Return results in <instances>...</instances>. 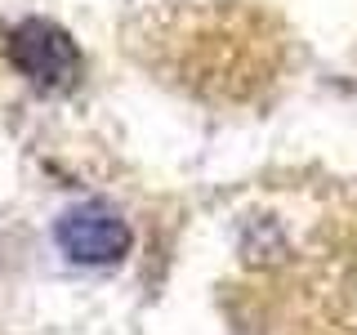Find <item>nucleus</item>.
I'll return each instance as SVG.
<instances>
[{"label": "nucleus", "instance_id": "nucleus-2", "mask_svg": "<svg viewBox=\"0 0 357 335\" xmlns=\"http://www.w3.org/2000/svg\"><path fill=\"white\" fill-rule=\"evenodd\" d=\"M130 223L116 215V210L98 206V201H85V206H72L59 219V251L76 264L103 268L116 264L121 255L130 251Z\"/></svg>", "mask_w": 357, "mask_h": 335}, {"label": "nucleus", "instance_id": "nucleus-1", "mask_svg": "<svg viewBox=\"0 0 357 335\" xmlns=\"http://www.w3.org/2000/svg\"><path fill=\"white\" fill-rule=\"evenodd\" d=\"M9 63L40 89H72L81 76V50L63 27L27 18L9 31Z\"/></svg>", "mask_w": 357, "mask_h": 335}]
</instances>
